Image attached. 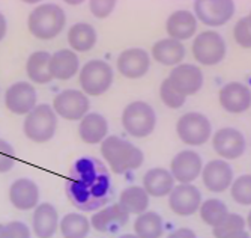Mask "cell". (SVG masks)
<instances>
[{"label": "cell", "mask_w": 251, "mask_h": 238, "mask_svg": "<svg viewBox=\"0 0 251 238\" xmlns=\"http://www.w3.org/2000/svg\"><path fill=\"white\" fill-rule=\"evenodd\" d=\"M65 192L80 211H97L115 196L111 175L105 164L95 157H80L74 161L65 182Z\"/></svg>", "instance_id": "cell-1"}, {"label": "cell", "mask_w": 251, "mask_h": 238, "mask_svg": "<svg viewBox=\"0 0 251 238\" xmlns=\"http://www.w3.org/2000/svg\"><path fill=\"white\" fill-rule=\"evenodd\" d=\"M101 154L115 174H126L139 169L145 160L142 149L116 136H108L101 142Z\"/></svg>", "instance_id": "cell-2"}, {"label": "cell", "mask_w": 251, "mask_h": 238, "mask_svg": "<svg viewBox=\"0 0 251 238\" xmlns=\"http://www.w3.org/2000/svg\"><path fill=\"white\" fill-rule=\"evenodd\" d=\"M65 23L66 14L59 5L44 3L30 12L27 18V28L35 38L47 41L56 38L63 30Z\"/></svg>", "instance_id": "cell-3"}, {"label": "cell", "mask_w": 251, "mask_h": 238, "mask_svg": "<svg viewBox=\"0 0 251 238\" xmlns=\"http://www.w3.org/2000/svg\"><path fill=\"white\" fill-rule=\"evenodd\" d=\"M57 127V115L50 104H38L29 115H26L23 130L29 140L35 144H44L54 137Z\"/></svg>", "instance_id": "cell-4"}, {"label": "cell", "mask_w": 251, "mask_h": 238, "mask_svg": "<svg viewBox=\"0 0 251 238\" xmlns=\"http://www.w3.org/2000/svg\"><path fill=\"white\" fill-rule=\"evenodd\" d=\"M78 80L84 95L98 97V95H102L110 89L113 80H115V73L107 62L101 59H94L89 60L80 69Z\"/></svg>", "instance_id": "cell-5"}, {"label": "cell", "mask_w": 251, "mask_h": 238, "mask_svg": "<svg viewBox=\"0 0 251 238\" xmlns=\"http://www.w3.org/2000/svg\"><path fill=\"white\" fill-rule=\"evenodd\" d=\"M122 125L128 134L134 137H148L156 125V115L151 104L134 101L124 109Z\"/></svg>", "instance_id": "cell-6"}, {"label": "cell", "mask_w": 251, "mask_h": 238, "mask_svg": "<svg viewBox=\"0 0 251 238\" xmlns=\"http://www.w3.org/2000/svg\"><path fill=\"white\" fill-rule=\"evenodd\" d=\"M176 133L179 139L187 145L200 147L211 139L212 125L208 116L199 112H188L179 118L176 124Z\"/></svg>", "instance_id": "cell-7"}, {"label": "cell", "mask_w": 251, "mask_h": 238, "mask_svg": "<svg viewBox=\"0 0 251 238\" xmlns=\"http://www.w3.org/2000/svg\"><path fill=\"white\" fill-rule=\"evenodd\" d=\"M227 45L224 38L214 30L200 32L193 41V56L204 66H212L223 62L226 58Z\"/></svg>", "instance_id": "cell-8"}, {"label": "cell", "mask_w": 251, "mask_h": 238, "mask_svg": "<svg viewBox=\"0 0 251 238\" xmlns=\"http://www.w3.org/2000/svg\"><path fill=\"white\" fill-rule=\"evenodd\" d=\"M236 6L232 0H197L194 2V15L204 26L218 28L229 23L235 15Z\"/></svg>", "instance_id": "cell-9"}, {"label": "cell", "mask_w": 251, "mask_h": 238, "mask_svg": "<svg viewBox=\"0 0 251 238\" xmlns=\"http://www.w3.org/2000/svg\"><path fill=\"white\" fill-rule=\"evenodd\" d=\"M53 110L57 116L68 121H78L89 113V98L87 95L77 89H65L59 92L53 100Z\"/></svg>", "instance_id": "cell-10"}, {"label": "cell", "mask_w": 251, "mask_h": 238, "mask_svg": "<svg viewBox=\"0 0 251 238\" xmlns=\"http://www.w3.org/2000/svg\"><path fill=\"white\" fill-rule=\"evenodd\" d=\"M172 88L184 97L196 95L203 86V73L194 63H180L170 71L167 77Z\"/></svg>", "instance_id": "cell-11"}, {"label": "cell", "mask_w": 251, "mask_h": 238, "mask_svg": "<svg viewBox=\"0 0 251 238\" xmlns=\"http://www.w3.org/2000/svg\"><path fill=\"white\" fill-rule=\"evenodd\" d=\"M212 148L221 157V160H236L244 155L247 149V140L239 130L233 127H224L214 134Z\"/></svg>", "instance_id": "cell-12"}, {"label": "cell", "mask_w": 251, "mask_h": 238, "mask_svg": "<svg viewBox=\"0 0 251 238\" xmlns=\"http://www.w3.org/2000/svg\"><path fill=\"white\" fill-rule=\"evenodd\" d=\"M201 193L193 184H177L169 195L170 209L182 217L196 214L201 205Z\"/></svg>", "instance_id": "cell-13"}, {"label": "cell", "mask_w": 251, "mask_h": 238, "mask_svg": "<svg viewBox=\"0 0 251 238\" xmlns=\"http://www.w3.org/2000/svg\"><path fill=\"white\" fill-rule=\"evenodd\" d=\"M203 161L196 151L177 152L170 164V174L179 184H191L201 175Z\"/></svg>", "instance_id": "cell-14"}, {"label": "cell", "mask_w": 251, "mask_h": 238, "mask_svg": "<svg viewBox=\"0 0 251 238\" xmlns=\"http://www.w3.org/2000/svg\"><path fill=\"white\" fill-rule=\"evenodd\" d=\"M201 179L209 192L223 193L233 182V169L226 160H211L203 166Z\"/></svg>", "instance_id": "cell-15"}, {"label": "cell", "mask_w": 251, "mask_h": 238, "mask_svg": "<svg viewBox=\"0 0 251 238\" xmlns=\"http://www.w3.org/2000/svg\"><path fill=\"white\" fill-rule=\"evenodd\" d=\"M5 106L15 115H29L36 107V90L29 82H17L6 89Z\"/></svg>", "instance_id": "cell-16"}, {"label": "cell", "mask_w": 251, "mask_h": 238, "mask_svg": "<svg viewBox=\"0 0 251 238\" xmlns=\"http://www.w3.org/2000/svg\"><path fill=\"white\" fill-rule=\"evenodd\" d=\"M218 100L229 113H244L251 107V89L241 82H230L220 89Z\"/></svg>", "instance_id": "cell-17"}, {"label": "cell", "mask_w": 251, "mask_h": 238, "mask_svg": "<svg viewBox=\"0 0 251 238\" xmlns=\"http://www.w3.org/2000/svg\"><path fill=\"white\" fill-rule=\"evenodd\" d=\"M116 66L124 77L140 79L151 68V56L143 49H128L119 55Z\"/></svg>", "instance_id": "cell-18"}, {"label": "cell", "mask_w": 251, "mask_h": 238, "mask_svg": "<svg viewBox=\"0 0 251 238\" xmlns=\"http://www.w3.org/2000/svg\"><path fill=\"white\" fill-rule=\"evenodd\" d=\"M128 220L129 214L119 204H115L101 208L98 212H95L90 219V226L98 232L116 234L128 223Z\"/></svg>", "instance_id": "cell-19"}, {"label": "cell", "mask_w": 251, "mask_h": 238, "mask_svg": "<svg viewBox=\"0 0 251 238\" xmlns=\"http://www.w3.org/2000/svg\"><path fill=\"white\" fill-rule=\"evenodd\" d=\"M9 201L20 211H29L38 207L39 188L29 178H20L9 188Z\"/></svg>", "instance_id": "cell-20"}, {"label": "cell", "mask_w": 251, "mask_h": 238, "mask_svg": "<svg viewBox=\"0 0 251 238\" xmlns=\"http://www.w3.org/2000/svg\"><path fill=\"white\" fill-rule=\"evenodd\" d=\"M166 32L172 39L179 42L190 39L197 32V18L187 9L175 11L166 21Z\"/></svg>", "instance_id": "cell-21"}, {"label": "cell", "mask_w": 251, "mask_h": 238, "mask_svg": "<svg viewBox=\"0 0 251 238\" xmlns=\"http://www.w3.org/2000/svg\"><path fill=\"white\" fill-rule=\"evenodd\" d=\"M32 228L38 238H51L59 228V214L49 202L38 204L32 217Z\"/></svg>", "instance_id": "cell-22"}, {"label": "cell", "mask_w": 251, "mask_h": 238, "mask_svg": "<svg viewBox=\"0 0 251 238\" xmlns=\"http://www.w3.org/2000/svg\"><path fill=\"white\" fill-rule=\"evenodd\" d=\"M107 131H108L107 119L97 112L87 113L81 119V122L78 125L80 139L84 142V144H89V145L101 144V142L107 137Z\"/></svg>", "instance_id": "cell-23"}, {"label": "cell", "mask_w": 251, "mask_h": 238, "mask_svg": "<svg viewBox=\"0 0 251 238\" xmlns=\"http://www.w3.org/2000/svg\"><path fill=\"white\" fill-rule=\"evenodd\" d=\"M185 55H187L185 45L179 41H176V39H172V38L159 39L152 47V58L158 63L166 65V66L180 65V62L184 60Z\"/></svg>", "instance_id": "cell-24"}, {"label": "cell", "mask_w": 251, "mask_h": 238, "mask_svg": "<svg viewBox=\"0 0 251 238\" xmlns=\"http://www.w3.org/2000/svg\"><path fill=\"white\" fill-rule=\"evenodd\" d=\"M80 68V60L73 50H59L50 56V74L56 80L73 79Z\"/></svg>", "instance_id": "cell-25"}, {"label": "cell", "mask_w": 251, "mask_h": 238, "mask_svg": "<svg viewBox=\"0 0 251 238\" xmlns=\"http://www.w3.org/2000/svg\"><path fill=\"white\" fill-rule=\"evenodd\" d=\"M175 187V178L170 171L163 168H153L143 177V188L149 196L163 198L169 196Z\"/></svg>", "instance_id": "cell-26"}, {"label": "cell", "mask_w": 251, "mask_h": 238, "mask_svg": "<svg viewBox=\"0 0 251 238\" xmlns=\"http://www.w3.org/2000/svg\"><path fill=\"white\" fill-rule=\"evenodd\" d=\"M68 44L71 45L73 52L84 53L92 50L97 44V30L89 23H75L68 30Z\"/></svg>", "instance_id": "cell-27"}, {"label": "cell", "mask_w": 251, "mask_h": 238, "mask_svg": "<svg viewBox=\"0 0 251 238\" xmlns=\"http://www.w3.org/2000/svg\"><path fill=\"white\" fill-rule=\"evenodd\" d=\"M50 56L51 55L49 52H35L27 58L26 73L32 82L38 85H47L53 80L50 74Z\"/></svg>", "instance_id": "cell-28"}, {"label": "cell", "mask_w": 251, "mask_h": 238, "mask_svg": "<svg viewBox=\"0 0 251 238\" xmlns=\"http://www.w3.org/2000/svg\"><path fill=\"white\" fill-rule=\"evenodd\" d=\"M134 232L139 238H161L164 234V220L155 211H146L137 216Z\"/></svg>", "instance_id": "cell-29"}, {"label": "cell", "mask_w": 251, "mask_h": 238, "mask_svg": "<svg viewBox=\"0 0 251 238\" xmlns=\"http://www.w3.org/2000/svg\"><path fill=\"white\" fill-rule=\"evenodd\" d=\"M119 205L128 212V214H140L148 211L149 207V195L145 192L143 187L139 185H131L125 188L121 193L119 198Z\"/></svg>", "instance_id": "cell-30"}, {"label": "cell", "mask_w": 251, "mask_h": 238, "mask_svg": "<svg viewBox=\"0 0 251 238\" xmlns=\"http://www.w3.org/2000/svg\"><path fill=\"white\" fill-rule=\"evenodd\" d=\"M63 238H86L90 232V222L78 212H70L59 222Z\"/></svg>", "instance_id": "cell-31"}, {"label": "cell", "mask_w": 251, "mask_h": 238, "mask_svg": "<svg viewBox=\"0 0 251 238\" xmlns=\"http://www.w3.org/2000/svg\"><path fill=\"white\" fill-rule=\"evenodd\" d=\"M199 212H200V219L214 229L227 217L229 208H227V205L223 201L214 198V199L203 201L199 208Z\"/></svg>", "instance_id": "cell-32"}, {"label": "cell", "mask_w": 251, "mask_h": 238, "mask_svg": "<svg viewBox=\"0 0 251 238\" xmlns=\"http://www.w3.org/2000/svg\"><path fill=\"white\" fill-rule=\"evenodd\" d=\"M247 226L245 223V219L241 216V214H236V212H229L227 214V217L212 229L214 232V237L215 238H224L230 234H235V232H239V231H244Z\"/></svg>", "instance_id": "cell-33"}, {"label": "cell", "mask_w": 251, "mask_h": 238, "mask_svg": "<svg viewBox=\"0 0 251 238\" xmlns=\"http://www.w3.org/2000/svg\"><path fill=\"white\" fill-rule=\"evenodd\" d=\"M230 195L239 205H251V175H241L233 179L230 185Z\"/></svg>", "instance_id": "cell-34"}, {"label": "cell", "mask_w": 251, "mask_h": 238, "mask_svg": "<svg viewBox=\"0 0 251 238\" xmlns=\"http://www.w3.org/2000/svg\"><path fill=\"white\" fill-rule=\"evenodd\" d=\"M159 98H161V101L169 107V109H180L182 106L185 104V100L187 97H184V95H180L179 92H176L170 82L166 79L163 80L161 86H159Z\"/></svg>", "instance_id": "cell-35"}, {"label": "cell", "mask_w": 251, "mask_h": 238, "mask_svg": "<svg viewBox=\"0 0 251 238\" xmlns=\"http://www.w3.org/2000/svg\"><path fill=\"white\" fill-rule=\"evenodd\" d=\"M233 38L242 49H251V26L247 17L238 20L233 28Z\"/></svg>", "instance_id": "cell-36"}, {"label": "cell", "mask_w": 251, "mask_h": 238, "mask_svg": "<svg viewBox=\"0 0 251 238\" xmlns=\"http://www.w3.org/2000/svg\"><path fill=\"white\" fill-rule=\"evenodd\" d=\"M15 164V151L11 144L0 139V174L9 172Z\"/></svg>", "instance_id": "cell-37"}, {"label": "cell", "mask_w": 251, "mask_h": 238, "mask_svg": "<svg viewBox=\"0 0 251 238\" xmlns=\"http://www.w3.org/2000/svg\"><path fill=\"white\" fill-rule=\"evenodd\" d=\"M0 238H30V229L23 222H9L3 225Z\"/></svg>", "instance_id": "cell-38"}, {"label": "cell", "mask_w": 251, "mask_h": 238, "mask_svg": "<svg viewBox=\"0 0 251 238\" xmlns=\"http://www.w3.org/2000/svg\"><path fill=\"white\" fill-rule=\"evenodd\" d=\"M116 8L115 0H92L89 3V9L97 18H107Z\"/></svg>", "instance_id": "cell-39"}, {"label": "cell", "mask_w": 251, "mask_h": 238, "mask_svg": "<svg viewBox=\"0 0 251 238\" xmlns=\"http://www.w3.org/2000/svg\"><path fill=\"white\" fill-rule=\"evenodd\" d=\"M167 238H197V235L190 228H179V229L173 231L172 234H169Z\"/></svg>", "instance_id": "cell-40"}, {"label": "cell", "mask_w": 251, "mask_h": 238, "mask_svg": "<svg viewBox=\"0 0 251 238\" xmlns=\"http://www.w3.org/2000/svg\"><path fill=\"white\" fill-rule=\"evenodd\" d=\"M6 32H8V23H6L5 15L0 12V41H3V38L6 36Z\"/></svg>", "instance_id": "cell-41"}, {"label": "cell", "mask_w": 251, "mask_h": 238, "mask_svg": "<svg viewBox=\"0 0 251 238\" xmlns=\"http://www.w3.org/2000/svg\"><path fill=\"white\" fill-rule=\"evenodd\" d=\"M224 238H251L250 234L244 229V231H239V232H235V234H230V235H227Z\"/></svg>", "instance_id": "cell-42"}, {"label": "cell", "mask_w": 251, "mask_h": 238, "mask_svg": "<svg viewBox=\"0 0 251 238\" xmlns=\"http://www.w3.org/2000/svg\"><path fill=\"white\" fill-rule=\"evenodd\" d=\"M245 223H247V226H248V229L251 231V211L248 212V216H247V220H245Z\"/></svg>", "instance_id": "cell-43"}, {"label": "cell", "mask_w": 251, "mask_h": 238, "mask_svg": "<svg viewBox=\"0 0 251 238\" xmlns=\"http://www.w3.org/2000/svg\"><path fill=\"white\" fill-rule=\"evenodd\" d=\"M119 238H139L135 234H124V235H121Z\"/></svg>", "instance_id": "cell-44"}, {"label": "cell", "mask_w": 251, "mask_h": 238, "mask_svg": "<svg viewBox=\"0 0 251 238\" xmlns=\"http://www.w3.org/2000/svg\"><path fill=\"white\" fill-rule=\"evenodd\" d=\"M247 18H248V23H250V26H251V12H250V15Z\"/></svg>", "instance_id": "cell-45"}, {"label": "cell", "mask_w": 251, "mask_h": 238, "mask_svg": "<svg viewBox=\"0 0 251 238\" xmlns=\"http://www.w3.org/2000/svg\"><path fill=\"white\" fill-rule=\"evenodd\" d=\"M2 229H3V225H2V223H0V234H2Z\"/></svg>", "instance_id": "cell-46"}]
</instances>
